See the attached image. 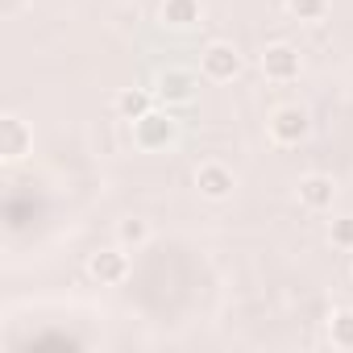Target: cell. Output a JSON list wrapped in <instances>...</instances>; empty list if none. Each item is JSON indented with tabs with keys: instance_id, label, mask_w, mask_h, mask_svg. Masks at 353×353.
<instances>
[{
	"instance_id": "6da1fadb",
	"label": "cell",
	"mask_w": 353,
	"mask_h": 353,
	"mask_svg": "<svg viewBox=\"0 0 353 353\" xmlns=\"http://www.w3.org/2000/svg\"><path fill=\"white\" fill-rule=\"evenodd\" d=\"M174 137H179V121H174L170 112L150 108L145 117L133 121V141H137V150H166Z\"/></svg>"
},
{
	"instance_id": "7a4b0ae2",
	"label": "cell",
	"mask_w": 353,
	"mask_h": 353,
	"mask_svg": "<svg viewBox=\"0 0 353 353\" xmlns=\"http://www.w3.org/2000/svg\"><path fill=\"white\" fill-rule=\"evenodd\" d=\"M258 63H262V75H266L270 83H291V79H299V71H303V54H299V46H291V42H270Z\"/></svg>"
},
{
	"instance_id": "3957f363",
	"label": "cell",
	"mask_w": 353,
	"mask_h": 353,
	"mask_svg": "<svg viewBox=\"0 0 353 353\" xmlns=\"http://www.w3.org/2000/svg\"><path fill=\"white\" fill-rule=\"evenodd\" d=\"M241 50L233 46V42H212V46H204V54H200V71H204V79H212V83H229V79H237L241 75Z\"/></svg>"
},
{
	"instance_id": "277c9868",
	"label": "cell",
	"mask_w": 353,
	"mask_h": 353,
	"mask_svg": "<svg viewBox=\"0 0 353 353\" xmlns=\"http://www.w3.org/2000/svg\"><path fill=\"white\" fill-rule=\"evenodd\" d=\"M307 133H312V117L299 104H283V108L270 112V137L279 145H299Z\"/></svg>"
},
{
	"instance_id": "5b68a950",
	"label": "cell",
	"mask_w": 353,
	"mask_h": 353,
	"mask_svg": "<svg viewBox=\"0 0 353 353\" xmlns=\"http://www.w3.org/2000/svg\"><path fill=\"white\" fill-rule=\"evenodd\" d=\"M88 274L100 283V287H117L129 279V250L125 245H112V250H96L88 258Z\"/></svg>"
},
{
	"instance_id": "8992f818",
	"label": "cell",
	"mask_w": 353,
	"mask_h": 353,
	"mask_svg": "<svg viewBox=\"0 0 353 353\" xmlns=\"http://www.w3.org/2000/svg\"><path fill=\"white\" fill-rule=\"evenodd\" d=\"M30 150H34V133H30V125H26L21 117L5 112V117H0V158H5V162H21Z\"/></svg>"
},
{
	"instance_id": "52a82bcc",
	"label": "cell",
	"mask_w": 353,
	"mask_h": 353,
	"mask_svg": "<svg viewBox=\"0 0 353 353\" xmlns=\"http://www.w3.org/2000/svg\"><path fill=\"white\" fill-rule=\"evenodd\" d=\"M233 188H237V179H233V170L225 166V162H200L196 166V192L204 196V200H229L233 196Z\"/></svg>"
},
{
	"instance_id": "ba28073f",
	"label": "cell",
	"mask_w": 353,
	"mask_h": 353,
	"mask_svg": "<svg viewBox=\"0 0 353 353\" xmlns=\"http://www.w3.org/2000/svg\"><path fill=\"white\" fill-rule=\"evenodd\" d=\"M295 196L307 212H328L336 200V183H332V174H303L295 183Z\"/></svg>"
},
{
	"instance_id": "9c48e42d",
	"label": "cell",
	"mask_w": 353,
	"mask_h": 353,
	"mask_svg": "<svg viewBox=\"0 0 353 353\" xmlns=\"http://www.w3.org/2000/svg\"><path fill=\"white\" fill-rule=\"evenodd\" d=\"M196 75L192 71H183V67H170V71H162L158 75V100H166V104H192L196 100Z\"/></svg>"
},
{
	"instance_id": "30bf717a",
	"label": "cell",
	"mask_w": 353,
	"mask_h": 353,
	"mask_svg": "<svg viewBox=\"0 0 353 353\" xmlns=\"http://www.w3.org/2000/svg\"><path fill=\"white\" fill-rule=\"evenodd\" d=\"M200 17H204L200 0H162V26L170 30H192L200 26Z\"/></svg>"
},
{
	"instance_id": "8fae6325",
	"label": "cell",
	"mask_w": 353,
	"mask_h": 353,
	"mask_svg": "<svg viewBox=\"0 0 353 353\" xmlns=\"http://www.w3.org/2000/svg\"><path fill=\"white\" fill-rule=\"evenodd\" d=\"M150 108H154L150 92H141V88H125V92H117V112H121L125 121H137V117H145Z\"/></svg>"
},
{
	"instance_id": "7c38bea8",
	"label": "cell",
	"mask_w": 353,
	"mask_h": 353,
	"mask_svg": "<svg viewBox=\"0 0 353 353\" xmlns=\"http://www.w3.org/2000/svg\"><path fill=\"white\" fill-rule=\"evenodd\" d=\"M328 341L336 349H353V307H336L328 316Z\"/></svg>"
},
{
	"instance_id": "4fadbf2b",
	"label": "cell",
	"mask_w": 353,
	"mask_h": 353,
	"mask_svg": "<svg viewBox=\"0 0 353 353\" xmlns=\"http://www.w3.org/2000/svg\"><path fill=\"white\" fill-rule=\"evenodd\" d=\"M117 241H121L125 250H141V245L150 241V221H141V216L121 221V225H117Z\"/></svg>"
},
{
	"instance_id": "5bb4252c",
	"label": "cell",
	"mask_w": 353,
	"mask_h": 353,
	"mask_svg": "<svg viewBox=\"0 0 353 353\" xmlns=\"http://www.w3.org/2000/svg\"><path fill=\"white\" fill-rule=\"evenodd\" d=\"M287 13L295 21H320L328 13V0H287Z\"/></svg>"
},
{
	"instance_id": "9a60e30c",
	"label": "cell",
	"mask_w": 353,
	"mask_h": 353,
	"mask_svg": "<svg viewBox=\"0 0 353 353\" xmlns=\"http://www.w3.org/2000/svg\"><path fill=\"white\" fill-rule=\"evenodd\" d=\"M332 245H341V250H353V216H341V221H332Z\"/></svg>"
}]
</instances>
